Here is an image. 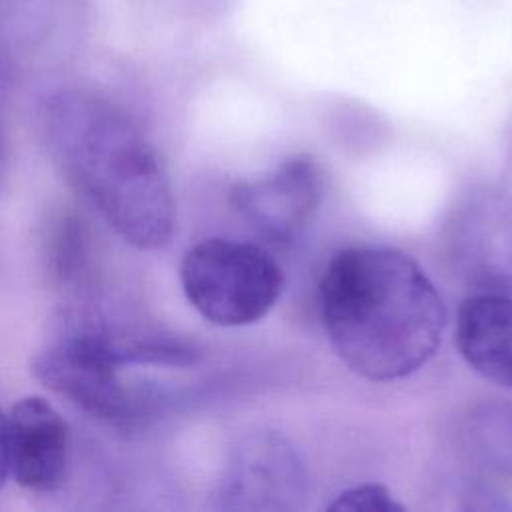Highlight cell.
<instances>
[{
    "instance_id": "5b68a950",
    "label": "cell",
    "mask_w": 512,
    "mask_h": 512,
    "mask_svg": "<svg viewBox=\"0 0 512 512\" xmlns=\"http://www.w3.org/2000/svg\"><path fill=\"white\" fill-rule=\"evenodd\" d=\"M306 494L304 460L274 430L250 432L232 448L218 492L228 510H298Z\"/></svg>"
},
{
    "instance_id": "8fae6325",
    "label": "cell",
    "mask_w": 512,
    "mask_h": 512,
    "mask_svg": "<svg viewBox=\"0 0 512 512\" xmlns=\"http://www.w3.org/2000/svg\"><path fill=\"white\" fill-rule=\"evenodd\" d=\"M330 510H352V512H398L404 510L400 502L392 496V492L376 482L368 484H358L342 494L336 496V500L328 506Z\"/></svg>"
},
{
    "instance_id": "277c9868",
    "label": "cell",
    "mask_w": 512,
    "mask_h": 512,
    "mask_svg": "<svg viewBox=\"0 0 512 512\" xmlns=\"http://www.w3.org/2000/svg\"><path fill=\"white\" fill-rule=\"evenodd\" d=\"M180 284L192 308L216 326L260 322L278 302L284 272L262 246L230 238H206L186 250Z\"/></svg>"
},
{
    "instance_id": "7c38bea8",
    "label": "cell",
    "mask_w": 512,
    "mask_h": 512,
    "mask_svg": "<svg viewBox=\"0 0 512 512\" xmlns=\"http://www.w3.org/2000/svg\"><path fill=\"white\" fill-rule=\"evenodd\" d=\"M10 476V450H8V414L0 408V488Z\"/></svg>"
},
{
    "instance_id": "7a4b0ae2",
    "label": "cell",
    "mask_w": 512,
    "mask_h": 512,
    "mask_svg": "<svg viewBox=\"0 0 512 512\" xmlns=\"http://www.w3.org/2000/svg\"><path fill=\"white\" fill-rule=\"evenodd\" d=\"M320 314L336 356L372 382L400 380L438 350L446 308L414 258L384 246L338 252L320 282Z\"/></svg>"
},
{
    "instance_id": "3957f363",
    "label": "cell",
    "mask_w": 512,
    "mask_h": 512,
    "mask_svg": "<svg viewBox=\"0 0 512 512\" xmlns=\"http://www.w3.org/2000/svg\"><path fill=\"white\" fill-rule=\"evenodd\" d=\"M126 362L110 330L82 326L32 358L34 378L74 406L116 428H134L154 410V394L124 378Z\"/></svg>"
},
{
    "instance_id": "8992f818",
    "label": "cell",
    "mask_w": 512,
    "mask_h": 512,
    "mask_svg": "<svg viewBox=\"0 0 512 512\" xmlns=\"http://www.w3.org/2000/svg\"><path fill=\"white\" fill-rule=\"evenodd\" d=\"M322 168L298 154L256 180L230 188V202L242 218L274 246L292 244L314 218L322 200Z\"/></svg>"
},
{
    "instance_id": "52a82bcc",
    "label": "cell",
    "mask_w": 512,
    "mask_h": 512,
    "mask_svg": "<svg viewBox=\"0 0 512 512\" xmlns=\"http://www.w3.org/2000/svg\"><path fill=\"white\" fill-rule=\"evenodd\" d=\"M10 476L26 490L54 492L70 470V428L42 396H24L8 412Z\"/></svg>"
},
{
    "instance_id": "30bf717a",
    "label": "cell",
    "mask_w": 512,
    "mask_h": 512,
    "mask_svg": "<svg viewBox=\"0 0 512 512\" xmlns=\"http://www.w3.org/2000/svg\"><path fill=\"white\" fill-rule=\"evenodd\" d=\"M50 272L60 288L76 290L90 274V246L88 234L76 218L58 222L48 248Z\"/></svg>"
},
{
    "instance_id": "6da1fadb",
    "label": "cell",
    "mask_w": 512,
    "mask_h": 512,
    "mask_svg": "<svg viewBox=\"0 0 512 512\" xmlns=\"http://www.w3.org/2000/svg\"><path fill=\"white\" fill-rule=\"evenodd\" d=\"M56 168L130 246L156 250L176 228V204L154 144L136 120L90 90H58L38 110Z\"/></svg>"
},
{
    "instance_id": "9c48e42d",
    "label": "cell",
    "mask_w": 512,
    "mask_h": 512,
    "mask_svg": "<svg viewBox=\"0 0 512 512\" xmlns=\"http://www.w3.org/2000/svg\"><path fill=\"white\" fill-rule=\"evenodd\" d=\"M454 342L474 372L512 388V298L506 292H478L462 300Z\"/></svg>"
},
{
    "instance_id": "4fadbf2b",
    "label": "cell",
    "mask_w": 512,
    "mask_h": 512,
    "mask_svg": "<svg viewBox=\"0 0 512 512\" xmlns=\"http://www.w3.org/2000/svg\"><path fill=\"white\" fill-rule=\"evenodd\" d=\"M0 168H2V136H0Z\"/></svg>"
},
{
    "instance_id": "ba28073f",
    "label": "cell",
    "mask_w": 512,
    "mask_h": 512,
    "mask_svg": "<svg viewBox=\"0 0 512 512\" xmlns=\"http://www.w3.org/2000/svg\"><path fill=\"white\" fill-rule=\"evenodd\" d=\"M454 246L464 272L482 292L512 288V208L496 198L466 206L454 230Z\"/></svg>"
}]
</instances>
